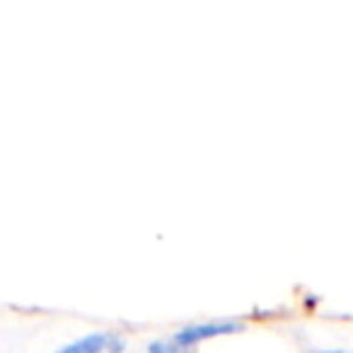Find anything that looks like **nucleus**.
<instances>
[{"label": "nucleus", "mask_w": 353, "mask_h": 353, "mask_svg": "<svg viewBox=\"0 0 353 353\" xmlns=\"http://www.w3.org/2000/svg\"><path fill=\"white\" fill-rule=\"evenodd\" d=\"M245 329H247V324H245V319H240V317H216V319H206V322L187 324V327L176 329L174 334H170V339L179 351L194 353L201 343L213 341V339H223V336H235V334H242Z\"/></svg>", "instance_id": "obj_1"}, {"label": "nucleus", "mask_w": 353, "mask_h": 353, "mask_svg": "<svg viewBox=\"0 0 353 353\" xmlns=\"http://www.w3.org/2000/svg\"><path fill=\"white\" fill-rule=\"evenodd\" d=\"M312 353H353V351H348V348H319V351Z\"/></svg>", "instance_id": "obj_3"}, {"label": "nucleus", "mask_w": 353, "mask_h": 353, "mask_svg": "<svg viewBox=\"0 0 353 353\" xmlns=\"http://www.w3.org/2000/svg\"><path fill=\"white\" fill-rule=\"evenodd\" d=\"M126 336L121 332H90L51 353H123Z\"/></svg>", "instance_id": "obj_2"}]
</instances>
